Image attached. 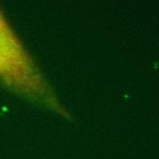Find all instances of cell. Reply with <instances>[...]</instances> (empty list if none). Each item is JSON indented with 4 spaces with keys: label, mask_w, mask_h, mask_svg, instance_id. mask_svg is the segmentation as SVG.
I'll list each match as a JSON object with an SVG mask.
<instances>
[{
    "label": "cell",
    "mask_w": 159,
    "mask_h": 159,
    "mask_svg": "<svg viewBox=\"0 0 159 159\" xmlns=\"http://www.w3.org/2000/svg\"><path fill=\"white\" fill-rule=\"evenodd\" d=\"M0 86L63 117L69 115L1 10Z\"/></svg>",
    "instance_id": "obj_1"
}]
</instances>
